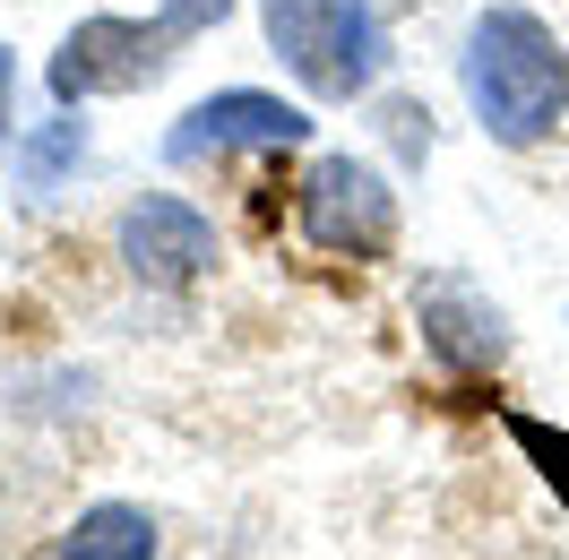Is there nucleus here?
Instances as JSON below:
<instances>
[{"label":"nucleus","mask_w":569,"mask_h":560,"mask_svg":"<svg viewBox=\"0 0 569 560\" xmlns=\"http://www.w3.org/2000/svg\"><path fill=\"white\" fill-rule=\"evenodd\" d=\"M121 259L147 284H190L216 259V233H208V216L181 208V199H139L121 216Z\"/></svg>","instance_id":"423d86ee"},{"label":"nucleus","mask_w":569,"mask_h":560,"mask_svg":"<svg viewBox=\"0 0 569 560\" xmlns=\"http://www.w3.org/2000/svg\"><path fill=\"white\" fill-rule=\"evenodd\" d=\"M173 18H156V27H139V18H87L61 52H52V96L61 104H87V96H130V87H147V78L173 61Z\"/></svg>","instance_id":"20e7f679"},{"label":"nucleus","mask_w":569,"mask_h":560,"mask_svg":"<svg viewBox=\"0 0 569 560\" xmlns=\"http://www.w3.org/2000/svg\"><path fill=\"white\" fill-rule=\"evenodd\" d=\"M61 552H87V560H139V552H156V526H147L139 509H96V518H78V534L61 543Z\"/></svg>","instance_id":"0eeeda50"},{"label":"nucleus","mask_w":569,"mask_h":560,"mask_svg":"<svg viewBox=\"0 0 569 560\" xmlns=\"http://www.w3.org/2000/svg\"><path fill=\"white\" fill-rule=\"evenodd\" d=\"M466 104L500 147H543L569 112V52L535 9H483L466 36Z\"/></svg>","instance_id":"f257e3e1"},{"label":"nucleus","mask_w":569,"mask_h":560,"mask_svg":"<svg viewBox=\"0 0 569 560\" xmlns=\"http://www.w3.org/2000/svg\"><path fill=\"white\" fill-rule=\"evenodd\" d=\"M9 96H18V70H9V52H0V139H9Z\"/></svg>","instance_id":"9d476101"},{"label":"nucleus","mask_w":569,"mask_h":560,"mask_svg":"<svg viewBox=\"0 0 569 560\" xmlns=\"http://www.w3.org/2000/svg\"><path fill=\"white\" fill-rule=\"evenodd\" d=\"M302 130H311V121L293 104L233 87V96H208V104L190 112L173 139H164V156H173V164H208V156H233V147H302Z\"/></svg>","instance_id":"39448f33"},{"label":"nucleus","mask_w":569,"mask_h":560,"mask_svg":"<svg viewBox=\"0 0 569 560\" xmlns=\"http://www.w3.org/2000/svg\"><path fill=\"white\" fill-rule=\"evenodd\" d=\"M233 0H164V18H173V36H208L216 18H224Z\"/></svg>","instance_id":"6e6552de"},{"label":"nucleus","mask_w":569,"mask_h":560,"mask_svg":"<svg viewBox=\"0 0 569 560\" xmlns=\"http://www.w3.org/2000/svg\"><path fill=\"white\" fill-rule=\"evenodd\" d=\"M293 216H302V233L328 250V259H389L397 250V199L389 181L355 164V156H320L302 190H293Z\"/></svg>","instance_id":"7ed1b4c3"},{"label":"nucleus","mask_w":569,"mask_h":560,"mask_svg":"<svg viewBox=\"0 0 569 560\" xmlns=\"http://www.w3.org/2000/svg\"><path fill=\"white\" fill-rule=\"evenodd\" d=\"M259 18H268L277 61L320 104H355L362 87L380 78V27H371L362 0H259Z\"/></svg>","instance_id":"f03ea898"},{"label":"nucleus","mask_w":569,"mask_h":560,"mask_svg":"<svg viewBox=\"0 0 569 560\" xmlns=\"http://www.w3.org/2000/svg\"><path fill=\"white\" fill-rule=\"evenodd\" d=\"M70 147H78V121H61V130H52V139H43L36 156H27V173H36V181H52V164H61Z\"/></svg>","instance_id":"1a4fd4ad"}]
</instances>
